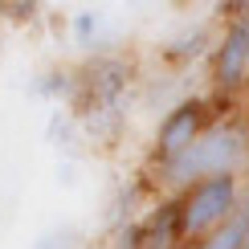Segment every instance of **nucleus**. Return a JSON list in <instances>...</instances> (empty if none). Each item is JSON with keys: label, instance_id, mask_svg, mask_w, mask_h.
I'll use <instances>...</instances> for the list:
<instances>
[{"label": "nucleus", "instance_id": "nucleus-15", "mask_svg": "<svg viewBox=\"0 0 249 249\" xmlns=\"http://www.w3.org/2000/svg\"><path fill=\"white\" fill-rule=\"evenodd\" d=\"M241 249H249V229H245V241H241Z\"/></svg>", "mask_w": 249, "mask_h": 249}, {"label": "nucleus", "instance_id": "nucleus-16", "mask_svg": "<svg viewBox=\"0 0 249 249\" xmlns=\"http://www.w3.org/2000/svg\"><path fill=\"white\" fill-rule=\"evenodd\" d=\"M245 123H249V107H245Z\"/></svg>", "mask_w": 249, "mask_h": 249}, {"label": "nucleus", "instance_id": "nucleus-3", "mask_svg": "<svg viewBox=\"0 0 249 249\" xmlns=\"http://www.w3.org/2000/svg\"><path fill=\"white\" fill-rule=\"evenodd\" d=\"M78 86L70 98V115L78 123L102 119V115H127V94H131V61L119 53H98L86 57L74 70Z\"/></svg>", "mask_w": 249, "mask_h": 249}, {"label": "nucleus", "instance_id": "nucleus-13", "mask_svg": "<svg viewBox=\"0 0 249 249\" xmlns=\"http://www.w3.org/2000/svg\"><path fill=\"white\" fill-rule=\"evenodd\" d=\"M4 13L25 25V20H33V13H41V8H37V4H4Z\"/></svg>", "mask_w": 249, "mask_h": 249}, {"label": "nucleus", "instance_id": "nucleus-4", "mask_svg": "<svg viewBox=\"0 0 249 249\" xmlns=\"http://www.w3.org/2000/svg\"><path fill=\"white\" fill-rule=\"evenodd\" d=\"M225 25L216 29L209 57V90L216 102H233L249 90V4H221Z\"/></svg>", "mask_w": 249, "mask_h": 249}, {"label": "nucleus", "instance_id": "nucleus-2", "mask_svg": "<svg viewBox=\"0 0 249 249\" xmlns=\"http://www.w3.org/2000/svg\"><path fill=\"white\" fill-rule=\"evenodd\" d=\"M176 204H180L184 245H204L216 229H225L245 209V180L241 176H213V180H200L188 192H180Z\"/></svg>", "mask_w": 249, "mask_h": 249}, {"label": "nucleus", "instance_id": "nucleus-5", "mask_svg": "<svg viewBox=\"0 0 249 249\" xmlns=\"http://www.w3.org/2000/svg\"><path fill=\"white\" fill-rule=\"evenodd\" d=\"M216 119V102L213 94H192V98H180L176 107H168V115L160 119V127L151 135V160L147 168H160V163H172L180 160L184 151H192L200 143V135L209 131V123Z\"/></svg>", "mask_w": 249, "mask_h": 249}, {"label": "nucleus", "instance_id": "nucleus-11", "mask_svg": "<svg viewBox=\"0 0 249 249\" xmlns=\"http://www.w3.org/2000/svg\"><path fill=\"white\" fill-rule=\"evenodd\" d=\"M78 127H82V123H78L74 115H70V110H57V115L49 119L45 135H49V139H53V143H61V147H70V143L78 139Z\"/></svg>", "mask_w": 249, "mask_h": 249}, {"label": "nucleus", "instance_id": "nucleus-7", "mask_svg": "<svg viewBox=\"0 0 249 249\" xmlns=\"http://www.w3.org/2000/svg\"><path fill=\"white\" fill-rule=\"evenodd\" d=\"M143 249H184L180 204L176 196H160L151 213H143Z\"/></svg>", "mask_w": 249, "mask_h": 249}, {"label": "nucleus", "instance_id": "nucleus-17", "mask_svg": "<svg viewBox=\"0 0 249 249\" xmlns=\"http://www.w3.org/2000/svg\"><path fill=\"white\" fill-rule=\"evenodd\" d=\"M184 249H196V245H184Z\"/></svg>", "mask_w": 249, "mask_h": 249}, {"label": "nucleus", "instance_id": "nucleus-9", "mask_svg": "<svg viewBox=\"0 0 249 249\" xmlns=\"http://www.w3.org/2000/svg\"><path fill=\"white\" fill-rule=\"evenodd\" d=\"M245 229H249V196H245V209L233 216L225 229H216L204 245H196V249H241V241H245Z\"/></svg>", "mask_w": 249, "mask_h": 249}, {"label": "nucleus", "instance_id": "nucleus-6", "mask_svg": "<svg viewBox=\"0 0 249 249\" xmlns=\"http://www.w3.org/2000/svg\"><path fill=\"white\" fill-rule=\"evenodd\" d=\"M213 45H216L213 25H209V20H196V25L180 29L176 37L163 41V45H160V57L168 61L172 70H184V66H192V61H200V57H213Z\"/></svg>", "mask_w": 249, "mask_h": 249}, {"label": "nucleus", "instance_id": "nucleus-14", "mask_svg": "<svg viewBox=\"0 0 249 249\" xmlns=\"http://www.w3.org/2000/svg\"><path fill=\"white\" fill-rule=\"evenodd\" d=\"M245 196H249V168H245Z\"/></svg>", "mask_w": 249, "mask_h": 249}, {"label": "nucleus", "instance_id": "nucleus-12", "mask_svg": "<svg viewBox=\"0 0 249 249\" xmlns=\"http://www.w3.org/2000/svg\"><path fill=\"white\" fill-rule=\"evenodd\" d=\"M37 249H78V233L74 229H53L37 241Z\"/></svg>", "mask_w": 249, "mask_h": 249}, {"label": "nucleus", "instance_id": "nucleus-10", "mask_svg": "<svg viewBox=\"0 0 249 249\" xmlns=\"http://www.w3.org/2000/svg\"><path fill=\"white\" fill-rule=\"evenodd\" d=\"M98 33H102V17L94 13V8H82V13H74L70 17V37L78 41L82 49H90L98 41Z\"/></svg>", "mask_w": 249, "mask_h": 249}, {"label": "nucleus", "instance_id": "nucleus-8", "mask_svg": "<svg viewBox=\"0 0 249 249\" xmlns=\"http://www.w3.org/2000/svg\"><path fill=\"white\" fill-rule=\"evenodd\" d=\"M74 86H78L74 70L53 66V70H45V74H37L33 94H37V98H57V102H70V98H74Z\"/></svg>", "mask_w": 249, "mask_h": 249}, {"label": "nucleus", "instance_id": "nucleus-1", "mask_svg": "<svg viewBox=\"0 0 249 249\" xmlns=\"http://www.w3.org/2000/svg\"><path fill=\"white\" fill-rule=\"evenodd\" d=\"M241 168H249V123L241 115H216L200 143L180 160L151 168V180L160 196H180L213 176H241Z\"/></svg>", "mask_w": 249, "mask_h": 249}]
</instances>
